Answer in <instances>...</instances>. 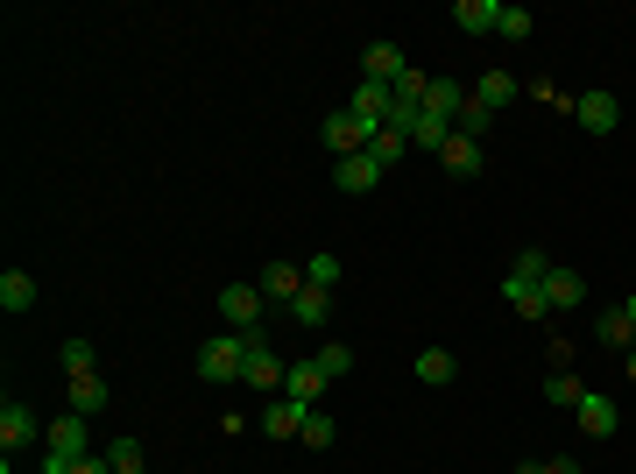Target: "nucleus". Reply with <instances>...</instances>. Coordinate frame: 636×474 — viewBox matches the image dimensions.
Returning a JSON list of instances; mask_svg holds the SVG:
<instances>
[{"label": "nucleus", "instance_id": "f257e3e1", "mask_svg": "<svg viewBox=\"0 0 636 474\" xmlns=\"http://www.w3.org/2000/svg\"><path fill=\"white\" fill-rule=\"evenodd\" d=\"M85 453H93V447H85V418H79V411H64V418L43 425V474H71Z\"/></svg>", "mask_w": 636, "mask_h": 474}, {"label": "nucleus", "instance_id": "f03ea898", "mask_svg": "<svg viewBox=\"0 0 636 474\" xmlns=\"http://www.w3.org/2000/svg\"><path fill=\"white\" fill-rule=\"evenodd\" d=\"M199 376L205 382H240V376H248V340H240V333H212L199 347Z\"/></svg>", "mask_w": 636, "mask_h": 474}, {"label": "nucleus", "instance_id": "7ed1b4c3", "mask_svg": "<svg viewBox=\"0 0 636 474\" xmlns=\"http://www.w3.org/2000/svg\"><path fill=\"white\" fill-rule=\"evenodd\" d=\"M368 142H375V121H361L354 107L326 114V150L332 156H368Z\"/></svg>", "mask_w": 636, "mask_h": 474}, {"label": "nucleus", "instance_id": "20e7f679", "mask_svg": "<svg viewBox=\"0 0 636 474\" xmlns=\"http://www.w3.org/2000/svg\"><path fill=\"white\" fill-rule=\"evenodd\" d=\"M240 340H248V376H240V382H248V390H276L283 396V376H291V368H283V354L269 347L262 333H240Z\"/></svg>", "mask_w": 636, "mask_h": 474}, {"label": "nucleus", "instance_id": "39448f33", "mask_svg": "<svg viewBox=\"0 0 636 474\" xmlns=\"http://www.w3.org/2000/svg\"><path fill=\"white\" fill-rule=\"evenodd\" d=\"M262 284H226L220 291V319H226V333H255V319H262Z\"/></svg>", "mask_w": 636, "mask_h": 474}, {"label": "nucleus", "instance_id": "423d86ee", "mask_svg": "<svg viewBox=\"0 0 636 474\" xmlns=\"http://www.w3.org/2000/svg\"><path fill=\"white\" fill-rule=\"evenodd\" d=\"M36 439H43L36 411H28V404H0V453H8V461H14L22 447H36Z\"/></svg>", "mask_w": 636, "mask_h": 474}, {"label": "nucleus", "instance_id": "0eeeda50", "mask_svg": "<svg viewBox=\"0 0 636 474\" xmlns=\"http://www.w3.org/2000/svg\"><path fill=\"white\" fill-rule=\"evenodd\" d=\"M573 114H580L587 135H615V128H623V99H615V93H580Z\"/></svg>", "mask_w": 636, "mask_h": 474}, {"label": "nucleus", "instance_id": "6e6552de", "mask_svg": "<svg viewBox=\"0 0 636 474\" xmlns=\"http://www.w3.org/2000/svg\"><path fill=\"white\" fill-rule=\"evenodd\" d=\"M403 71H411V57H403L397 43H368V50H361V79H375V85H397Z\"/></svg>", "mask_w": 636, "mask_h": 474}, {"label": "nucleus", "instance_id": "1a4fd4ad", "mask_svg": "<svg viewBox=\"0 0 636 474\" xmlns=\"http://www.w3.org/2000/svg\"><path fill=\"white\" fill-rule=\"evenodd\" d=\"M255 418H262V432H269V439H297L311 411H305V404H291V396H269V404L255 411Z\"/></svg>", "mask_w": 636, "mask_h": 474}, {"label": "nucleus", "instance_id": "9d476101", "mask_svg": "<svg viewBox=\"0 0 636 474\" xmlns=\"http://www.w3.org/2000/svg\"><path fill=\"white\" fill-rule=\"evenodd\" d=\"M297 291H305V270H297V262H262V298L269 305H283V312H291Z\"/></svg>", "mask_w": 636, "mask_h": 474}, {"label": "nucleus", "instance_id": "9b49d317", "mask_svg": "<svg viewBox=\"0 0 636 474\" xmlns=\"http://www.w3.org/2000/svg\"><path fill=\"white\" fill-rule=\"evenodd\" d=\"M382 163H375V156H340V163H332V185H340V191H382Z\"/></svg>", "mask_w": 636, "mask_h": 474}, {"label": "nucleus", "instance_id": "f8f14e48", "mask_svg": "<svg viewBox=\"0 0 636 474\" xmlns=\"http://www.w3.org/2000/svg\"><path fill=\"white\" fill-rule=\"evenodd\" d=\"M283 396L291 404L318 411V396H326V376H318V362H291V376H283Z\"/></svg>", "mask_w": 636, "mask_h": 474}, {"label": "nucleus", "instance_id": "ddd939ff", "mask_svg": "<svg viewBox=\"0 0 636 474\" xmlns=\"http://www.w3.org/2000/svg\"><path fill=\"white\" fill-rule=\"evenodd\" d=\"M544 305H552V312H573V305H587L580 270H558V262H552V276H544Z\"/></svg>", "mask_w": 636, "mask_h": 474}, {"label": "nucleus", "instance_id": "4468645a", "mask_svg": "<svg viewBox=\"0 0 636 474\" xmlns=\"http://www.w3.org/2000/svg\"><path fill=\"white\" fill-rule=\"evenodd\" d=\"M615 425H623V418H615V404H609L601 390H587V396H580V432H587V439H615Z\"/></svg>", "mask_w": 636, "mask_h": 474}, {"label": "nucleus", "instance_id": "2eb2a0df", "mask_svg": "<svg viewBox=\"0 0 636 474\" xmlns=\"http://www.w3.org/2000/svg\"><path fill=\"white\" fill-rule=\"evenodd\" d=\"M452 22H460L467 36H495V28H503V0H460Z\"/></svg>", "mask_w": 636, "mask_h": 474}, {"label": "nucleus", "instance_id": "dca6fc26", "mask_svg": "<svg viewBox=\"0 0 636 474\" xmlns=\"http://www.w3.org/2000/svg\"><path fill=\"white\" fill-rule=\"evenodd\" d=\"M64 382H71V411H79V418H99V411H106V396H114L99 368H93V376H64Z\"/></svg>", "mask_w": 636, "mask_h": 474}, {"label": "nucleus", "instance_id": "f3484780", "mask_svg": "<svg viewBox=\"0 0 636 474\" xmlns=\"http://www.w3.org/2000/svg\"><path fill=\"white\" fill-rule=\"evenodd\" d=\"M594 340H601L609 354H629V347H636V325H629V312H623V305H609V312L594 319Z\"/></svg>", "mask_w": 636, "mask_h": 474}, {"label": "nucleus", "instance_id": "a211bd4d", "mask_svg": "<svg viewBox=\"0 0 636 474\" xmlns=\"http://www.w3.org/2000/svg\"><path fill=\"white\" fill-rule=\"evenodd\" d=\"M354 114L382 128L389 114H397V93H389V85H375V79H361V85H354Z\"/></svg>", "mask_w": 636, "mask_h": 474}, {"label": "nucleus", "instance_id": "6ab92c4d", "mask_svg": "<svg viewBox=\"0 0 636 474\" xmlns=\"http://www.w3.org/2000/svg\"><path fill=\"white\" fill-rule=\"evenodd\" d=\"M460 107H467V85H460V79H432L424 114H438V121H460Z\"/></svg>", "mask_w": 636, "mask_h": 474}, {"label": "nucleus", "instance_id": "aec40b11", "mask_svg": "<svg viewBox=\"0 0 636 474\" xmlns=\"http://www.w3.org/2000/svg\"><path fill=\"white\" fill-rule=\"evenodd\" d=\"M0 305H8V312H36V276H28V270H0Z\"/></svg>", "mask_w": 636, "mask_h": 474}, {"label": "nucleus", "instance_id": "412c9836", "mask_svg": "<svg viewBox=\"0 0 636 474\" xmlns=\"http://www.w3.org/2000/svg\"><path fill=\"white\" fill-rule=\"evenodd\" d=\"M438 163H446L452 177H481V142H467V135H452L446 150H438Z\"/></svg>", "mask_w": 636, "mask_h": 474}, {"label": "nucleus", "instance_id": "4be33fe9", "mask_svg": "<svg viewBox=\"0 0 636 474\" xmlns=\"http://www.w3.org/2000/svg\"><path fill=\"white\" fill-rule=\"evenodd\" d=\"M474 99H481V107H488V114H503V107H509V99H517V79H509V71H481V85H474Z\"/></svg>", "mask_w": 636, "mask_h": 474}, {"label": "nucleus", "instance_id": "5701e85b", "mask_svg": "<svg viewBox=\"0 0 636 474\" xmlns=\"http://www.w3.org/2000/svg\"><path fill=\"white\" fill-rule=\"evenodd\" d=\"M291 319H297V325H326V319H332V291L305 284V291H297V305H291Z\"/></svg>", "mask_w": 636, "mask_h": 474}, {"label": "nucleus", "instance_id": "b1692460", "mask_svg": "<svg viewBox=\"0 0 636 474\" xmlns=\"http://www.w3.org/2000/svg\"><path fill=\"white\" fill-rule=\"evenodd\" d=\"M544 276H552V256H544V248H523V256L509 262L503 284H538V291H544Z\"/></svg>", "mask_w": 636, "mask_h": 474}, {"label": "nucleus", "instance_id": "393cba45", "mask_svg": "<svg viewBox=\"0 0 636 474\" xmlns=\"http://www.w3.org/2000/svg\"><path fill=\"white\" fill-rule=\"evenodd\" d=\"M403 150H411V135H403V128H375V142H368V156L375 163H382V170H397V163H403Z\"/></svg>", "mask_w": 636, "mask_h": 474}, {"label": "nucleus", "instance_id": "a878e982", "mask_svg": "<svg viewBox=\"0 0 636 474\" xmlns=\"http://www.w3.org/2000/svg\"><path fill=\"white\" fill-rule=\"evenodd\" d=\"M544 396H552L558 411H580V396H587V382L573 376V368H552V382H544Z\"/></svg>", "mask_w": 636, "mask_h": 474}, {"label": "nucleus", "instance_id": "bb28decb", "mask_svg": "<svg viewBox=\"0 0 636 474\" xmlns=\"http://www.w3.org/2000/svg\"><path fill=\"white\" fill-rule=\"evenodd\" d=\"M311 362H318V376H326V382H340L346 368H354V347H346V340H326V347H318Z\"/></svg>", "mask_w": 636, "mask_h": 474}, {"label": "nucleus", "instance_id": "cd10ccee", "mask_svg": "<svg viewBox=\"0 0 636 474\" xmlns=\"http://www.w3.org/2000/svg\"><path fill=\"white\" fill-rule=\"evenodd\" d=\"M488 128H495V114H488V107H481V99H474V93H467V107H460V121H452V135H467V142H481V135H488Z\"/></svg>", "mask_w": 636, "mask_h": 474}, {"label": "nucleus", "instance_id": "c85d7f7f", "mask_svg": "<svg viewBox=\"0 0 636 474\" xmlns=\"http://www.w3.org/2000/svg\"><path fill=\"white\" fill-rule=\"evenodd\" d=\"M411 142H417V150H446V142H452V121H438V114H417V128H411Z\"/></svg>", "mask_w": 636, "mask_h": 474}, {"label": "nucleus", "instance_id": "c756f323", "mask_svg": "<svg viewBox=\"0 0 636 474\" xmlns=\"http://www.w3.org/2000/svg\"><path fill=\"white\" fill-rule=\"evenodd\" d=\"M452 368H460V362H452L446 347H424L417 354V382H432V390H438V382H452Z\"/></svg>", "mask_w": 636, "mask_h": 474}, {"label": "nucleus", "instance_id": "7c9ffc66", "mask_svg": "<svg viewBox=\"0 0 636 474\" xmlns=\"http://www.w3.org/2000/svg\"><path fill=\"white\" fill-rule=\"evenodd\" d=\"M503 298L517 305L523 319H544V312H552V305H544V291H538V284H503Z\"/></svg>", "mask_w": 636, "mask_h": 474}, {"label": "nucleus", "instance_id": "2f4dec72", "mask_svg": "<svg viewBox=\"0 0 636 474\" xmlns=\"http://www.w3.org/2000/svg\"><path fill=\"white\" fill-rule=\"evenodd\" d=\"M57 362H64V376H93V340H64Z\"/></svg>", "mask_w": 636, "mask_h": 474}, {"label": "nucleus", "instance_id": "473e14b6", "mask_svg": "<svg viewBox=\"0 0 636 474\" xmlns=\"http://www.w3.org/2000/svg\"><path fill=\"white\" fill-rule=\"evenodd\" d=\"M297 439H305L311 453H326V447H332V411H311V418H305V432H297Z\"/></svg>", "mask_w": 636, "mask_h": 474}, {"label": "nucleus", "instance_id": "72a5a7b5", "mask_svg": "<svg viewBox=\"0 0 636 474\" xmlns=\"http://www.w3.org/2000/svg\"><path fill=\"white\" fill-rule=\"evenodd\" d=\"M305 284L332 291V284H340V256H311V262H305Z\"/></svg>", "mask_w": 636, "mask_h": 474}, {"label": "nucleus", "instance_id": "f704fd0d", "mask_svg": "<svg viewBox=\"0 0 636 474\" xmlns=\"http://www.w3.org/2000/svg\"><path fill=\"white\" fill-rule=\"evenodd\" d=\"M495 36L523 43V36H530V8H503V28H495Z\"/></svg>", "mask_w": 636, "mask_h": 474}, {"label": "nucleus", "instance_id": "c9c22d12", "mask_svg": "<svg viewBox=\"0 0 636 474\" xmlns=\"http://www.w3.org/2000/svg\"><path fill=\"white\" fill-rule=\"evenodd\" d=\"M106 453H114V467H142V447H134L128 432H120V439H114V447H106Z\"/></svg>", "mask_w": 636, "mask_h": 474}, {"label": "nucleus", "instance_id": "e433bc0d", "mask_svg": "<svg viewBox=\"0 0 636 474\" xmlns=\"http://www.w3.org/2000/svg\"><path fill=\"white\" fill-rule=\"evenodd\" d=\"M71 474H120V467H114V453H85V461L71 467Z\"/></svg>", "mask_w": 636, "mask_h": 474}, {"label": "nucleus", "instance_id": "4c0bfd02", "mask_svg": "<svg viewBox=\"0 0 636 474\" xmlns=\"http://www.w3.org/2000/svg\"><path fill=\"white\" fill-rule=\"evenodd\" d=\"M544 474H580V461H544Z\"/></svg>", "mask_w": 636, "mask_h": 474}, {"label": "nucleus", "instance_id": "58836bf2", "mask_svg": "<svg viewBox=\"0 0 636 474\" xmlns=\"http://www.w3.org/2000/svg\"><path fill=\"white\" fill-rule=\"evenodd\" d=\"M623 376H629V382H636V347H629V354H623Z\"/></svg>", "mask_w": 636, "mask_h": 474}, {"label": "nucleus", "instance_id": "ea45409f", "mask_svg": "<svg viewBox=\"0 0 636 474\" xmlns=\"http://www.w3.org/2000/svg\"><path fill=\"white\" fill-rule=\"evenodd\" d=\"M623 312H629V325H636V291H629V298H623Z\"/></svg>", "mask_w": 636, "mask_h": 474}, {"label": "nucleus", "instance_id": "a19ab883", "mask_svg": "<svg viewBox=\"0 0 636 474\" xmlns=\"http://www.w3.org/2000/svg\"><path fill=\"white\" fill-rule=\"evenodd\" d=\"M517 474H544V467H530V461H523V467H517Z\"/></svg>", "mask_w": 636, "mask_h": 474}, {"label": "nucleus", "instance_id": "79ce46f5", "mask_svg": "<svg viewBox=\"0 0 636 474\" xmlns=\"http://www.w3.org/2000/svg\"><path fill=\"white\" fill-rule=\"evenodd\" d=\"M120 474H142V467H120Z\"/></svg>", "mask_w": 636, "mask_h": 474}, {"label": "nucleus", "instance_id": "37998d69", "mask_svg": "<svg viewBox=\"0 0 636 474\" xmlns=\"http://www.w3.org/2000/svg\"><path fill=\"white\" fill-rule=\"evenodd\" d=\"M0 474H14V461H8V467H0Z\"/></svg>", "mask_w": 636, "mask_h": 474}]
</instances>
